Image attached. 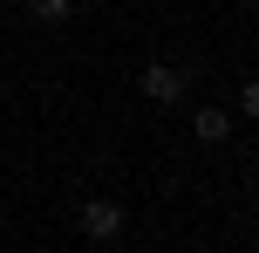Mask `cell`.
<instances>
[{"label":"cell","mask_w":259,"mask_h":253,"mask_svg":"<svg viewBox=\"0 0 259 253\" xmlns=\"http://www.w3.org/2000/svg\"><path fill=\"white\" fill-rule=\"evenodd\" d=\"M82 233H89L96 246L123 240V205H116V199H89V205H82Z\"/></svg>","instance_id":"cell-1"},{"label":"cell","mask_w":259,"mask_h":253,"mask_svg":"<svg viewBox=\"0 0 259 253\" xmlns=\"http://www.w3.org/2000/svg\"><path fill=\"white\" fill-rule=\"evenodd\" d=\"M143 96H150V103H178V96H184V68L150 62V68H143Z\"/></svg>","instance_id":"cell-2"},{"label":"cell","mask_w":259,"mask_h":253,"mask_svg":"<svg viewBox=\"0 0 259 253\" xmlns=\"http://www.w3.org/2000/svg\"><path fill=\"white\" fill-rule=\"evenodd\" d=\"M191 137H198V144H225V137H232L225 110H198V117H191Z\"/></svg>","instance_id":"cell-3"},{"label":"cell","mask_w":259,"mask_h":253,"mask_svg":"<svg viewBox=\"0 0 259 253\" xmlns=\"http://www.w3.org/2000/svg\"><path fill=\"white\" fill-rule=\"evenodd\" d=\"M27 7H34V21H41V27H62L68 14H75V0H27Z\"/></svg>","instance_id":"cell-4"},{"label":"cell","mask_w":259,"mask_h":253,"mask_svg":"<svg viewBox=\"0 0 259 253\" xmlns=\"http://www.w3.org/2000/svg\"><path fill=\"white\" fill-rule=\"evenodd\" d=\"M75 7H96V0H75Z\"/></svg>","instance_id":"cell-5"}]
</instances>
